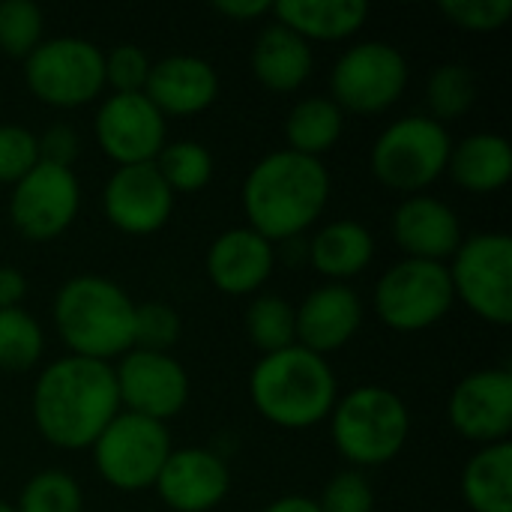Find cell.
<instances>
[{"label":"cell","mask_w":512,"mask_h":512,"mask_svg":"<svg viewBox=\"0 0 512 512\" xmlns=\"http://www.w3.org/2000/svg\"><path fill=\"white\" fill-rule=\"evenodd\" d=\"M330 195L333 180L324 159L282 147L270 150L249 168L240 204L246 225L276 246L303 237L324 216Z\"/></svg>","instance_id":"obj_2"},{"label":"cell","mask_w":512,"mask_h":512,"mask_svg":"<svg viewBox=\"0 0 512 512\" xmlns=\"http://www.w3.org/2000/svg\"><path fill=\"white\" fill-rule=\"evenodd\" d=\"M204 270L210 285L228 297H255L276 270V246L249 225L228 228L213 237Z\"/></svg>","instance_id":"obj_19"},{"label":"cell","mask_w":512,"mask_h":512,"mask_svg":"<svg viewBox=\"0 0 512 512\" xmlns=\"http://www.w3.org/2000/svg\"><path fill=\"white\" fill-rule=\"evenodd\" d=\"M453 135L429 114H405L387 123L372 150L369 168L393 192L417 195L447 174Z\"/></svg>","instance_id":"obj_6"},{"label":"cell","mask_w":512,"mask_h":512,"mask_svg":"<svg viewBox=\"0 0 512 512\" xmlns=\"http://www.w3.org/2000/svg\"><path fill=\"white\" fill-rule=\"evenodd\" d=\"M45 39V15L30 0L0 3V51L6 57L24 60Z\"/></svg>","instance_id":"obj_33"},{"label":"cell","mask_w":512,"mask_h":512,"mask_svg":"<svg viewBox=\"0 0 512 512\" xmlns=\"http://www.w3.org/2000/svg\"><path fill=\"white\" fill-rule=\"evenodd\" d=\"M27 90L51 108H81L105 90V51L84 36L42 39L24 57Z\"/></svg>","instance_id":"obj_7"},{"label":"cell","mask_w":512,"mask_h":512,"mask_svg":"<svg viewBox=\"0 0 512 512\" xmlns=\"http://www.w3.org/2000/svg\"><path fill=\"white\" fill-rule=\"evenodd\" d=\"M321 512H375V489L357 468L333 474L318 498Z\"/></svg>","instance_id":"obj_37"},{"label":"cell","mask_w":512,"mask_h":512,"mask_svg":"<svg viewBox=\"0 0 512 512\" xmlns=\"http://www.w3.org/2000/svg\"><path fill=\"white\" fill-rule=\"evenodd\" d=\"M462 498L471 512H512V444L477 447L462 468Z\"/></svg>","instance_id":"obj_26"},{"label":"cell","mask_w":512,"mask_h":512,"mask_svg":"<svg viewBox=\"0 0 512 512\" xmlns=\"http://www.w3.org/2000/svg\"><path fill=\"white\" fill-rule=\"evenodd\" d=\"M54 330L75 357L120 360L135 348V300L114 279L99 273H78L66 279L51 306Z\"/></svg>","instance_id":"obj_4"},{"label":"cell","mask_w":512,"mask_h":512,"mask_svg":"<svg viewBox=\"0 0 512 512\" xmlns=\"http://www.w3.org/2000/svg\"><path fill=\"white\" fill-rule=\"evenodd\" d=\"M345 132V111L330 96H303L285 117V147L321 159L330 153Z\"/></svg>","instance_id":"obj_27"},{"label":"cell","mask_w":512,"mask_h":512,"mask_svg":"<svg viewBox=\"0 0 512 512\" xmlns=\"http://www.w3.org/2000/svg\"><path fill=\"white\" fill-rule=\"evenodd\" d=\"M453 285L447 264L402 258L381 273L372 291V309L381 324L396 333L429 330L453 309Z\"/></svg>","instance_id":"obj_11"},{"label":"cell","mask_w":512,"mask_h":512,"mask_svg":"<svg viewBox=\"0 0 512 512\" xmlns=\"http://www.w3.org/2000/svg\"><path fill=\"white\" fill-rule=\"evenodd\" d=\"M171 450L174 444L165 423L129 411H120L90 447L96 474L117 492L153 489Z\"/></svg>","instance_id":"obj_10"},{"label":"cell","mask_w":512,"mask_h":512,"mask_svg":"<svg viewBox=\"0 0 512 512\" xmlns=\"http://www.w3.org/2000/svg\"><path fill=\"white\" fill-rule=\"evenodd\" d=\"M153 489L168 510L210 512L231 492V468L219 450L177 447L165 459Z\"/></svg>","instance_id":"obj_17"},{"label":"cell","mask_w":512,"mask_h":512,"mask_svg":"<svg viewBox=\"0 0 512 512\" xmlns=\"http://www.w3.org/2000/svg\"><path fill=\"white\" fill-rule=\"evenodd\" d=\"M279 24L312 42H345L363 30L369 6L363 0H282L270 12Z\"/></svg>","instance_id":"obj_25"},{"label":"cell","mask_w":512,"mask_h":512,"mask_svg":"<svg viewBox=\"0 0 512 512\" xmlns=\"http://www.w3.org/2000/svg\"><path fill=\"white\" fill-rule=\"evenodd\" d=\"M390 234L405 258L447 264L462 246L465 231L459 213L438 195H405L390 219Z\"/></svg>","instance_id":"obj_18"},{"label":"cell","mask_w":512,"mask_h":512,"mask_svg":"<svg viewBox=\"0 0 512 512\" xmlns=\"http://www.w3.org/2000/svg\"><path fill=\"white\" fill-rule=\"evenodd\" d=\"M453 432L477 447L510 441L512 432V372L489 366L465 375L447 402Z\"/></svg>","instance_id":"obj_15"},{"label":"cell","mask_w":512,"mask_h":512,"mask_svg":"<svg viewBox=\"0 0 512 512\" xmlns=\"http://www.w3.org/2000/svg\"><path fill=\"white\" fill-rule=\"evenodd\" d=\"M120 411L111 363L63 354L33 381V426L57 450H90Z\"/></svg>","instance_id":"obj_1"},{"label":"cell","mask_w":512,"mask_h":512,"mask_svg":"<svg viewBox=\"0 0 512 512\" xmlns=\"http://www.w3.org/2000/svg\"><path fill=\"white\" fill-rule=\"evenodd\" d=\"M36 165H39L36 132L21 123H0V183L15 186Z\"/></svg>","instance_id":"obj_36"},{"label":"cell","mask_w":512,"mask_h":512,"mask_svg":"<svg viewBox=\"0 0 512 512\" xmlns=\"http://www.w3.org/2000/svg\"><path fill=\"white\" fill-rule=\"evenodd\" d=\"M249 399L267 423L300 432L330 417L339 399V378L327 357L291 345L261 354L249 375Z\"/></svg>","instance_id":"obj_3"},{"label":"cell","mask_w":512,"mask_h":512,"mask_svg":"<svg viewBox=\"0 0 512 512\" xmlns=\"http://www.w3.org/2000/svg\"><path fill=\"white\" fill-rule=\"evenodd\" d=\"M177 195L168 189L153 162L117 165L102 186L105 219L132 237L156 234L168 225Z\"/></svg>","instance_id":"obj_16"},{"label":"cell","mask_w":512,"mask_h":512,"mask_svg":"<svg viewBox=\"0 0 512 512\" xmlns=\"http://www.w3.org/2000/svg\"><path fill=\"white\" fill-rule=\"evenodd\" d=\"M375 258V234L357 219L324 222L306 237V261L327 282H348L360 276Z\"/></svg>","instance_id":"obj_23"},{"label":"cell","mask_w":512,"mask_h":512,"mask_svg":"<svg viewBox=\"0 0 512 512\" xmlns=\"http://www.w3.org/2000/svg\"><path fill=\"white\" fill-rule=\"evenodd\" d=\"M9 222L30 243H51L72 228L81 210L75 168L39 162L9 192Z\"/></svg>","instance_id":"obj_12"},{"label":"cell","mask_w":512,"mask_h":512,"mask_svg":"<svg viewBox=\"0 0 512 512\" xmlns=\"http://www.w3.org/2000/svg\"><path fill=\"white\" fill-rule=\"evenodd\" d=\"M153 165L174 195L201 192L213 180V168H216L213 153L201 141H192V138L165 141V147L159 150Z\"/></svg>","instance_id":"obj_29"},{"label":"cell","mask_w":512,"mask_h":512,"mask_svg":"<svg viewBox=\"0 0 512 512\" xmlns=\"http://www.w3.org/2000/svg\"><path fill=\"white\" fill-rule=\"evenodd\" d=\"M111 366L123 411L168 423L186 408L192 390L189 375L171 354L132 348Z\"/></svg>","instance_id":"obj_14"},{"label":"cell","mask_w":512,"mask_h":512,"mask_svg":"<svg viewBox=\"0 0 512 512\" xmlns=\"http://www.w3.org/2000/svg\"><path fill=\"white\" fill-rule=\"evenodd\" d=\"M27 294V279L18 267L12 264H0V309H15L21 306Z\"/></svg>","instance_id":"obj_41"},{"label":"cell","mask_w":512,"mask_h":512,"mask_svg":"<svg viewBox=\"0 0 512 512\" xmlns=\"http://www.w3.org/2000/svg\"><path fill=\"white\" fill-rule=\"evenodd\" d=\"M249 63L258 84L270 93H297L312 78L315 51L303 36L273 18L258 30Z\"/></svg>","instance_id":"obj_22"},{"label":"cell","mask_w":512,"mask_h":512,"mask_svg":"<svg viewBox=\"0 0 512 512\" xmlns=\"http://www.w3.org/2000/svg\"><path fill=\"white\" fill-rule=\"evenodd\" d=\"M477 102V78L465 63H441L432 69L426 81V105L429 117L444 123L465 117Z\"/></svg>","instance_id":"obj_30"},{"label":"cell","mask_w":512,"mask_h":512,"mask_svg":"<svg viewBox=\"0 0 512 512\" xmlns=\"http://www.w3.org/2000/svg\"><path fill=\"white\" fill-rule=\"evenodd\" d=\"M180 330H183V321L171 303H162V300L135 303V324H132L135 348L171 354V348L180 339Z\"/></svg>","instance_id":"obj_34"},{"label":"cell","mask_w":512,"mask_h":512,"mask_svg":"<svg viewBox=\"0 0 512 512\" xmlns=\"http://www.w3.org/2000/svg\"><path fill=\"white\" fill-rule=\"evenodd\" d=\"M261 512H321V510H318V501H315V498H306V495H285V498H276L273 504H267Z\"/></svg>","instance_id":"obj_42"},{"label":"cell","mask_w":512,"mask_h":512,"mask_svg":"<svg viewBox=\"0 0 512 512\" xmlns=\"http://www.w3.org/2000/svg\"><path fill=\"white\" fill-rule=\"evenodd\" d=\"M36 141H39V162L48 165L72 168L81 153V138L69 123H51L42 135H36Z\"/></svg>","instance_id":"obj_39"},{"label":"cell","mask_w":512,"mask_h":512,"mask_svg":"<svg viewBox=\"0 0 512 512\" xmlns=\"http://www.w3.org/2000/svg\"><path fill=\"white\" fill-rule=\"evenodd\" d=\"M45 354V330L24 309H0V369L3 372H30Z\"/></svg>","instance_id":"obj_31"},{"label":"cell","mask_w":512,"mask_h":512,"mask_svg":"<svg viewBox=\"0 0 512 512\" xmlns=\"http://www.w3.org/2000/svg\"><path fill=\"white\" fill-rule=\"evenodd\" d=\"M327 423L336 453L357 471L390 465L411 435L405 399L381 384H360L339 396Z\"/></svg>","instance_id":"obj_5"},{"label":"cell","mask_w":512,"mask_h":512,"mask_svg":"<svg viewBox=\"0 0 512 512\" xmlns=\"http://www.w3.org/2000/svg\"><path fill=\"white\" fill-rule=\"evenodd\" d=\"M408 57L384 39H363L345 48L330 69V99L345 114H381L408 90Z\"/></svg>","instance_id":"obj_9"},{"label":"cell","mask_w":512,"mask_h":512,"mask_svg":"<svg viewBox=\"0 0 512 512\" xmlns=\"http://www.w3.org/2000/svg\"><path fill=\"white\" fill-rule=\"evenodd\" d=\"M213 9L219 15L243 24V21H258V18L270 15L273 12V3L270 0H216Z\"/></svg>","instance_id":"obj_40"},{"label":"cell","mask_w":512,"mask_h":512,"mask_svg":"<svg viewBox=\"0 0 512 512\" xmlns=\"http://www.w3.org/2000/svg\"><path fill=\"white\" fill-rule=\"evenodd\" d=\"M12 507L15 512H84V492L69 471L45 468L21 486Z\"/></svg>","instance_id":"obj_32"},{"label":"cell","mask_w":512,"mask_h":512,"mask_svg":"<svg viewBox=\"0 0 512 512\" xmlns=\"http://www.w3.org/2000/svg\"><path fill=\"white\" fill-rule=\"evenodd\" d=\"M144 96L168 117L207 111L219 96V72L198 54H168L150 66Z\"/></svg>","instance_id":"obj_21"},{"label":"cell","mask_w":512,"mask_h":512,"mask_svg":"<svg viewBox=\"0 0 512 512\" xmlns=\"http://www.w3.org/2000/svg\"><path fill=\"white\" fill-rule=\"evenodd\" d=\"M453 297L480 321L507 327L512 321V237L507 231L468 234L447 261Z\"/></svg>","instance_id":"obj_8"},{"label":"cell","mask_w":512,"mask_h":512,"mask_svg":"<svg viewBox=\"0 0 512 512\" xmlns=\"http://www.w3.org/2000/svg\"><path fill=\"white\" fill-rule=\"evenodd\" d=\"M441 15L468 33H495L512 15V0H444Z\"/></svg>","instance_id":"obj_38"},{"label":"cell","mask_w":512,"mask_h":512,"mask_svg":"<svg viewBox=\"0 0 512 512\" xmlns=\"http://www.w3.org/2000/svg\"><path fill=\"white\" fill-rule=\"evenodd\" d=\"M294 318L297 345L327 357L330 351L345 348L360 333L366 306L348 282H324L312 288L300 306H294Z\"/></svg>","instance_id":"obj_20"},{"label":"cell","mask_w":512,"mask_h":512,"mask_svg":"<svg viewBox=\"0 0 512 512\" xmlns=\"http://www.w3.org/2000/svg\"><path fill=\"white\" fill-rule=\"evenodd\" d=\"M153 60L135 42H120L105 51V87L111 93H144Z\"/></svg>","instance_id":"obj_35"},{"label":"cell","mask_w":512,"mask_h":512,"mask_svg":"<svg viewBox=\"0 0 512 512\" xmlns=\"http://www.w3.org/2000/svg\"><path fill=\"white\" fill-rule=\"evenodd\" d=\"M93 138L114 165H141L165 147L168 120L144 93H108L93 114Z\"/></svg>","instance_id":"obj_13"},{"label":"cell","mask_w":512,"mask_h":512,"mask_svg":"<svg viewBox=\"0 0 512 512\" xmlns=\"http://www.w3.org/2000/svg\"><path fill=\"white\" fill-rule=\"evenodd\" d=\"M447 174L471 195H489L510 183L512 147L501 132H471L450 147Z\"/></svg>","instance_id":"obj_24"},{"label":"cell","mask_w":512,"mask_h":512,"mask_svg":"<svg viewBox=\"0 0 512 512\" xmlns=\"http://www.w3.org/2000/svg\"><path fill=\"white\" fill-rule=\"evenodd\" d=\"M0 512H15V507H12V504H6V501H0Z\"/></svg>","instance_id":"obj_43"},{"label":"cell","mask_w":512,"mask_h":512,"mask_svg":"<svg viewBox=\"0 0 512 512\" xmlns=\"http://www.w3.org/2000/svg\"><path fill=\"white\" fill-rule=\"evenodd\" d=\"M243 327L249 342L261 354H276L282 348L297 345V318H294V303H288L279 294L261 291L249 300Z\"/></svg>","instance_id":"obj_28"}]
</instances>
